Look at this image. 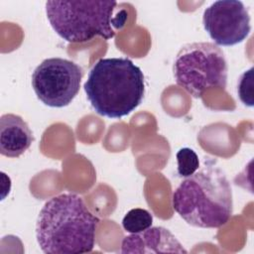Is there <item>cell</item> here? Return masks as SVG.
Listing matches in <instances>:
<instances>
[{
	"label": "cell",
	"mask_w": 254,
	"mask_h": 254,
	"mask_svg": "<svg viewBox=\"0 0 254 254\" xmlns=\"http://www.w3.org/2000/svg\"><path fill=\"white\" fill-rule=\"evenodd\" d=\"M237 93L244 105L253 106V67L245 70L240 75L237 84Z\"/></svg>",
	"instance_id": "12"
},
{
	"label": "cell",
	"mask_w": 254,
	"mask_h": 254,
	"mask_svg": "<svg viewBox=\"0 0 254 254\" xmlns=\"http://www.w3.org/2000/svg\"><path fill=\"white\" fill-rule=\"evenodd\" d=\"M202 24L215 45L223 47L243 42L251 31L248 9L238 0L213 2L203 11Z\"/></svg>",
	"instance_id": "7"
},
{
	"label": "cell",
	"mask_w": 254,
	"mask_h": 254,
	"mask_svg": "<svg viewBox=\"0 0 254 254\" xmlns=\"http://www.w3.org/2000/svg\"><path fill=\"white\" fill-rule=\"evenodd\" d=\"M153 215L147 209L136 207L130 209L122 219V226L129 233H139L152 226Z\"/></svg>",
	"instance_id": "10"
},
{
	"label": "cell",
	"mask_w": 254,
	"mask_h": 254,
	"mask_svg": "<svg viewBox=\"0 0 254 254\" xmlns=\"http://www.w3.org/2000/svg\"><path fill=\"white\" fill-rule=\"evenodd\" d=\"M121 253H188L175 235L165 227L151 226L130 233L121 243Z\"/></svg>",
	"instance_id": "8"
},
{
	"label": "cell",
	"mask_w": 254,
	"mask_h": 254,
	"mask_svg": "<svg viewBox=\"0 0 254 254\" xmlns=\"http://www.w3.org/2000/svg\"><path fill=\"white\" fill-rule=\"evenodd\" d=\"M34 136L27 122L13 113L0 118V153L8 158H18L32 145Z\"/></svg>",
	"instance_id": "9"
},
{
	"label": "cell",
	"mask_w": 254,
	"mask_h": 254,
	"mask_svg": "<svg viewBox=\"0 0 254 254\" xmlns=\"http://www.w3.org/2000/svg\"><path fill=\"white\" fill-rule=\"evenodd\" d=\"M172 205L190 225L219 228L232 215L233 199L230 183L213 162L206 163L186 178L174 190Z\"/></svg>",
	"instance_id": "2"
},
{
	"label": "cell",
	"mask_w": 254,
	"mask_h": 254,
	"mask_svg": "<svg viewBox=\"0 0 254 254\" xmlns=\"http://www.w3.org/2000/svg\"><path fill=\"white\" fill-rule=\"evenodd\" d=\"M99 218L76 193H62L50 198L42 207L36 237L47 254H78L91 252Z\"/></svg>",
	"instance_id": "1"
},
{
	"label": "cell",
	"mask_w": 254,
	"mask_h": 254,
	"mask_svg": "<svg viewBox=\"0 0 254 254\" xmlns=\"http://www.w3.org/2000/svg\"><path fill=\"white\" fill-rule=\"evenodd\" d=\"M178 85L194 98L210 88H225L228 66L222 50L214 43L195 42L184 46L173 65Z\"/></svg>",
	"instance_id": "5"
},
{
	"label": "cell",
	"mask_w": 254,
	"mask_h": 254,
	"mask_svg": "<svg viewBox=\"0 0 254 254\" xmlns=\"http://www.w3.org/2000/svg\"><path fill=\"white\" fill-rule=\"evenodd\" d=\"M83 88L97 114L118 119L141 104L145 78L128 58H102L90 68Z\"/></svg>",
	"instance_id": "3"
},
{
	"label": "cell",
	"mask_w": 254,
	"mask_h": 254,
	"mask_svg": "<svg viewBox=\"0 0 254 254\" xmlns=\"http://www.w3.org/2000/svg\"><path fill=\"white\" fill-rule=\"evenodd\" d=\"M116 1H47L46 14L54 31L68 43H85L99 36L105 40L124 27L127 13L117 11Z\"/></svg>",
	"instance_id": "4"
},
{
	"label": "cell",
	"mask_w": 254,
	"mask_h": 254,
	"mask_svg": "<svg viewBox=\"0 0 254 254\" xmlns=\"http://www.w3.org/2000/svg\"><path fill=\"white\" fill-rule=\"evenodd\" d=\"M178 167L177 174L180 178H188L199 169V159L194 150L189 147L181 148L176 154Z\"/></svg>",
	"instance_id": "11"
},
{
	"label": "cell",
	"mask_w": 254,
	"mask_h": 254,
	"mask_svg": "<svg viewBox=\"0 0 254 254\" xmlns=\"http://www.w3.org/2000/svg\"><path fill=\"white\" fill-rule=\"evenodd\" d=\"M82 68L66 59L44 60L32 73V87L45 105L62 108L67 106L77 95Z\"/></svg>",
	"instance_id": "6"
}]
</instances>
